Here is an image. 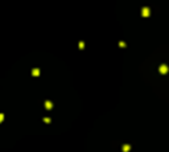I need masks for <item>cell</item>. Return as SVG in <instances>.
Returning <instances> with one entry per match:
<instances>
[{
	"label": "cell",
	"mask_w": 169,
	"mask_h": 152,
	"mask_svg": "<svg viewBox=\"0 0 169 152\" xmlns=\"http://www.w3.org/2000/svg\"><path fill=\"white\" fill-rule=\"evenodd\" d=\"M143 15H144V16H148V15H149L148 8H144V9H143Z\"/></svg>",
	"instance_id": "obj_2"
},
{
	"label": "cell",
	"mask_w": 169,
	"mask_h": 152,
	"mask_svg": "<svg viewBox=\"0 0 169 152\" xmlns=\"http://www.w3.org/2000/svg\"><path fill=\"white\" fill-rule=\"evenodd\" d=\"M160 72H161L162 74H165V73L168 72V67L165 66V65H161V66H160Z\"/></svg>",
	"instance_id": "obj_1"
}]
</instances>
